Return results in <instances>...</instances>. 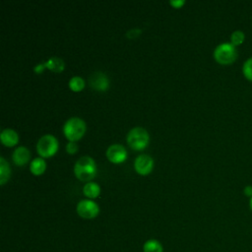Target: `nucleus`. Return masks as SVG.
I'll list each match as a JSON object with an SVG mask.
<instances>
[{
    "label": "nucleus",
    "mask_w": 252,
    "mask_h": 252,
    "mask_svg": "<svg viewBox=\"0 0 252 252\" xmlns=\"http://www.w3.org/2000/svg\"><path fill=\"white\" fill-rule=\"evenodd\" d=\"M74 172L80 180L89 181L95 174L94 160L89 156L81 157L74 165Z\"/></svg>",
    "instance_id": "f257e3e1"
},
{
    "label": "nucleus",
    "mask_w": 252,
    "mask_h": 252,
    "mask_svg": "<svg viewBox=\"0 0 252 252\" xmlns=\"http://www.w3.org/2000/svg\"><path fill=\"white\" fill-rule=\"evenodd\" d=\"M214 57L216 61L222 65L233 63L237 58L236 47L232 43L223 42L219 44L214 50Z\"/></svg>",
    "instance_id": "f03ea898"
},
{
    "label": "nucleus",
    "mask_w": 252,
    "mask_h": 252,
    "mask_svg": "<svg viewBox=\"0 0 252 252\" xmlns=\"http://www.w3.org/2000/svg\"><path fill=\"white\" fill-rule=\"evenodd\" d=\"M86 130V124L83 119L79 117H71L67 119L63 126V132L70 141L80 139Z\"/></svg>",
    "instance_id": "7ed1b4c3"
},
{
    "label": "nucleus",
    "mask_w": 252,
    "mask_h": 252,
    "mask_svg": "<svg viewBox=\"0 0 252 252\" xmlns=\"http://www.w3.org/2000/svg\"><path fill=\"white\" fill-rule=\"evenodd\" d=\"M149 142V134L143 127H134L127 134V143L134 150L144 149Z\"/></svg>",
    "instance_id": "20e7f679"
},
{
    "label": "nucleus",
    "mask_w": 252,
    "mask_h": 252,
    "mask_svg": "<svg viewBox=\"0 0 252 252\" xmlns=\"http://www.w3.org/2000/svg\"><path fill=\"white\" fill-rule=\"evenodd\" d=\"M58 148V142L56 138L50 134H45L41 136L36 144L37 153L41 157H50L52 156Z\"/></svg>",
    "instance_id": "39448f33"
},
{
    "label": "nucleus",
    "mask_w": 252,
    "mask_h": 252,
    "mask_svg": "<svg viewBox=\"0 0 252 252\" xmlns=\"http://www.w3.org/2000/svg\"><path fill=\"white\" fill-rule=\"evenodd\" d=\"M98 206L92 200H81L77 205V213L84 219H93L98 214Z\"/></svg>",
    "instance_id": "423d86ee"
},
{
    "label": "nucleus",
    "mask_w": 252,
    "mask_h": 252,
    "mask_svg": "<svg viewBox=\"0 0 252 252\" xmlns=\"http://www.w3.org/2000/svg\"><path fill=\"white\" fill-rule=\"evenodd\" d=\"M153 164H154L153 158L146 154H142L138 156L134 161V167L136 171L143 175L148 174L152 170Z\"/></svg>",
    "instance_id": "0eeeda50"
},
{
    "label": "nucleus",
    "mask_w": 252,
    "mask_h": 252,
    "mask_svg": "<svg viewBox=\"0 0 252 252\" xmlns=\"http://www.w3.org/2000/svg\"><path fill=\"white\" fill-rule=\"evenodd\" d=\"M106 156L112 162H121L125 159L127 153L125 148L120 144H112L106 150Z\"/></svg>",
    "instance_id": "6e6552de"
},
{
    "label": "nucleus",
    "mask_w": 252,
    "mask_h": 252,
    "mask_svg": "<svg viewBox=\"0 0 252 252\" xmlns=\"http://www.w3.org/2000/svg\"><path fill=\"white\" fill-rule=\"evenodd\" d=\"M90 86L97 91H104L108 87V79L102 72L96 71L91 74L89 77Z\"/></svg>",
    "instance_id": "1a4fd4ad"
},
{
    "label": "nucleus",
    "mask_w": 252,
    "mask_h": 252,
    "mask_svg": "<svg viewBox=\"0 0 252 252\" xmlns=\"http://www.w3.org/2000/svg\"><path fill=\"white\" fill-rule=\"evenodd\" d=\"M30 156H31V154H30V151L28 150V148L21 146L14 150L12 158L16 164L23 165L26 162H28V160L30 159Z\"/></svg>",
    "instance_id": "9d476101"
},
{
    "label": "nucleus",
    "mask_w": 252,
    "mask_h": 252,
    "mask_svg": "<svg viewBox=\"0 0 252 252\" xmlns=\"http://www.w3.org/2000/svg\"><path fill=\"white\" fill-rule=\"evenodd\" d=\"M1 142L6 146H14L18 143V134L16 131L10 128H6L2 130L0 134Z\"/></svg>",
    "instance_id": "9b49d317"
},
{
    "label": "nucleus",
    "mask_w": 252,
    "mask_h": 252,
    "mask_svg": "<svg viewBox=\"0 0 252 252\" xmlns=\"http://www.w3.org/2000/svg\"><path fill=\"white\" fill-rule=\"evenodd\" d=\"M45 67L54 72H61L64 69V61L59 57H50L45 62Z\"/></svg>",
    "instance_id": "f8f14e48"
},
{
    "label": "nucleus",
    "mask_w": 252,
    "mask_h": 252,
    "mask_svg": "<svg viewBox=\"0 0 252 252\" xmlns=\"http://www.w3.org/2000/svg\"><path fill=\"white\" fill-rule=\"evenodd\" d=\"M30 169L35 175L41 174L45 169V161L41 158H35L32 160Z\"/></svg>",
    "instance_id": "ddd939ff"
},
{
    "label": "nucleus",
    "mask_w": 252,
    "mask_h": 252,
    "mask_svg": "<svg viewBox=\"0 0 252 252\" xmlns=\"http://www.w3.org/2000/svg\"><path fill=\"white\" fill-rule=\"evenodd\" d=\"M10 177V167L6 159L0 158V184H4Z\"/></svg>",
    "instance_id": "4468645a"
},
{
    "label": "nucleus",
    "mask_w": 252,
    "mask_h": 252,
    "mask_svg": "<svg viewBox=\"0 0 252 252\" xmlns=\"http://www.w3.org/2000/svg\"><path fill=\"white\" fill-rule=\"evenodd\" d=\"M83 191L87 197L94 198L99 194V186L94 182H87L84 185Z\"/></svg>",
    "instance_id": "2eb2a0df"
},
{
    "label": "nucleus",
    "mask_w": 252,
    "mask_h": 252,
    "mask_svg": "<svg viewBox=\"0 0 252 252\" xmlns=\"http://www.w3.org/2000/svg\"><path fill=\"white\" fill-rule=\"evenodd\" d=\"M144 252H162V246L158 240L150 239L144 244Z\"/></svg>",
    "instance_id": "dca6fc26"
},
{
    "label": "nucleus",
    "mask_w": 252,
    "mask_h": 252,
    "mask_svg": "<svg viewBox=\"0 0 252 252\" xmlns=\"http://www.w3.org/2000/svg\"><path fill=\"white\" fill-rule=\"evenodd\" d=\"M85 86L84 80L79 76H74L69 81V87L73 91H81Z\"/></svg>",
    "instance_id": "f3484780"
},
{
    "label": "nucleus",
    "mask_w": 252,
    "mask_h": 252,
    "mask_svg": "<svg viewBox=\"0 0 252 252\" xmlns=\"http://www.w3.org/2000/svg\"><path fill=\"white\" fill-rule=\"evenodd\" d=\"M245 39V34L242 31H234L231 35H230V43H232L234 46H237V45H240L241 43H243Z\"/></svg>",
    "instance_id": "a211bd4d"
},
{
    "label": "nucleus",
    "mask_w": 252,
    "mask_h": 252,
    "mask_svg": "<svg viewBox=\"0 0 252 252\" xmlns=\"http://www.w3.org/2000/svg\"><path fill=\"white\" fill-rule=\"evenodd\" d=\"M242 71L245 78L249 81H252V58H249L244 62Z\"/></svg>",
    "instance_id": "6ab92c4d"
},
{
    "label": "nucleus",
    "mask_w": 252,
    "mask_h": 252,
    "mask_svg": "<svg viewBox=\"0 0 252 252\" xmlns=\"http://www.w3.org/2000/svg\"><path fill=\"white\" fill-rule=\"evenodd\" d=\"M66 151L69 154H74L77 151V144L74 141L68 142V144L66 145Z\"/></svg>",
    "instance_id": "aec40b11"
},
{
    "label": "nucleus",
    "mask_w": 252,
    "mask_h": 252,
    "mask_svg": "<svg viewBox=\"0 0 252 252\" xmlns=\"http://www.w3.org/2000/svg\"><path fill=\"white\" fill-rule=\"evenodd\" d=\"M140 32H141V30H140V29H131V30H129V31L126 32V35H127V37H129V38H134V37H136Z\"/></svg>",
    "instance_id": "412c9836"
},
{
    "label": "nucleus",
    "mask_w": 252,
    "mask_h": 252,
    "mask_svg": "<svg viewBox=\"0 0 252 252\" xmlns=\"http://www.w3.org/2000/svg\"><path fill=\"white\" fill-rule=\"evenodd\" d=\"M243 192H244V194H245V196H247V197H252V186L251 185H247V186H245L244 187V190H243Z\"/></svg>",
    "instance_id": "4be33fe9"
},
{
    "label": "nucleus",
    "mask_w": 252,
    "mask_h": 252,
    "mask_svg": "<svg viewBox=\"0 0 252 252\" xmlns=\"http://www.w3.org/2000/svg\"><path fill=\"white\" fill-rule=\"evenodd\" d=\"M170 4L176 8L184 4V0H170Z\"/></svg>",
    "instance_id": "5701e85b"
},
{
    "label": "nucleus",
    "mask_w": 252,
    "mask_h": 252,
    "mask_svg": "<svg viewBox=\"0 0 252 252\" xmlns=\"http://www.w3.org/2000/svg\"><path fill=\"white\" fill-rule=\"evenodd\" d=\"M44 67H45V63H40V64H38V65H36V66L34 67V71H35L36 73H40Z\"/></svg>",
    "instance_id": "b1692460"
},
{
    "label": "nucleus",
    "mask_w": 252,
    "mask_h": 252,
    "mask_svg": "<svg viewBox=\"0 0 252 252\" xmlns=\"http://www.w3.org/2000/svg\"><path fill=\"white\" fill-rule=\"evenodd\" d=\"M249 207H250V209H251V211H252V197L250 198V202H249Z\"/></svg>",
    "instance_id": "393cba45"
}]
</instances>
